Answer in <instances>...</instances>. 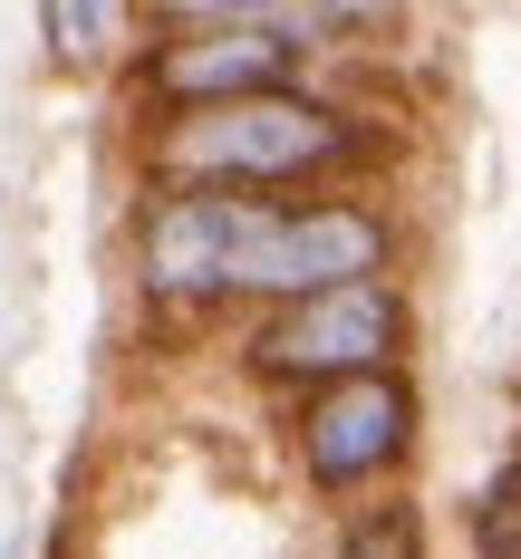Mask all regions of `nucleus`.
<instances>
[{"label": "nucleus", "mask_w": 521, "mask_h": 559, "mask_svg": "<svg viewBox=\"0 0 521 559\" xmlns=\"http://www.w3.org/2000/svg\"><path fill=\"white\" fill-rule=\"evenodd\" d=\"M39 39L68 78H126V58L145 39V10H116V0H39Z\"/></svg>", "instance_id": "obj_7"}, {"label": "nucleus", "mask_w": 521, "mask_h": 559, "mask_svg": "<svg viewBox=\"0 0 521 559\" xmlns=\"http://www.w3.org/2000/svg\"><path fill=\"white\" fill-rule=\"evenodd\" d=\"M0 559H29V540H20V531H10V540H0Z\"/></svg>", "instance_id": "obj_9"}, {"label": "nucleus", "mask_w": 521, "mask_h": 559, "mask_svg": "<svg viewBox=\"0 0 521 559\" xmlns=\"http://www.w3.org/2000/svg\"><path fill=\"white\" fill-rule=\"evenodd\" d=\"M281 444H289V473H299L309 502L357 511L405 483V463L425 444V386H415V367L319 386L299 405H281Z\"/></svg>", "instance_id": "obj_5"}, {"label": "nucleus", "mask_w": 521, "mask_h": 559, "mask_svg": "<svg viewBox=\"0 0 521 559\" xmlns=\"http://www.w3.org/2000/svg\"><path fill=\"white\" fill-rule=\"evenodd\" d=\"M396 126L329 87H281L241 107L135 126V183L145 193H232V203H309V193H377L396 165Z\"/></svg>", "instance_id": "obj_1"}, {"label": "nucleus", "mask_w": 521, "mask_h": 559, "mask_svg": "<svg viewBox=\"0 0 521 559\" xmlns=\"http://www.w3.org/2000/svg\"><path fill=\"white\" fill-rule=\"evenodd\" d=\"M329 559H435V521L415 492H377L329 521Z\"/></svg>", "instance_id": "obj_8"}, {"label": "nucleus", "mask_w": 521, "mask_h": 559, "mask_svg": "<svg viewBox=\"0 0 521 559\" xmlns=\"http://www.w3.org/2000/svg\"><path fill=\"white\" fill-rule=\"evenodd\" d=\"M357 280H405V213L387 193H309L251 203L232 251V319H261L289 299H329Z\"/></svg>", "instance_id": "obj_3"}, {"label": "nucleus", "mask_w": 521, "mask_h": 559, "mask_svg": "<svg viewBox=\"0 0 521 559\" xmlns=\"http://www.w3.org/2000/svg\"><path fill=\"white\" fill-rule=\"evenodd\" d=\"M415 357V289L405 280H357V289H329V299H289V309H261L232 337V367L261 395H299L347 386V377H387Z\"/></svg>", "instance_id": "obj_4"}, {"label": "nucleus", "mask_w": 521, "mask_h": 559, "mask_svg": "<svg viewBox=\"0 0 521 559\" xmlns=\"http://www.w3.org/2000/svg\"><path fill=\"white\" fill-rule=\"evenodd\" d=\"M251 203L232 193H135L126 231V280L155 329H213L232 319V251H241Z\"/></svg>", "instance_id": "obj_6"}, {"label": "nucleus", "mask_w": 521, "mask_h": 559, "mask_svg": "<svg viewBox=\"0 0 521 559\" xmlns=\"http://www.w3.org/2000/svg\"><path fill=\"white\" fill-rule=\"evenodd\" d=\"M367 20L377 10H299V0H174V10H145V39L126 58V107H135V126H165V116L319 87V58L339 49L329 29H367Z\"/></svg>", "instance_id": "obj_2"}]
</instances>
